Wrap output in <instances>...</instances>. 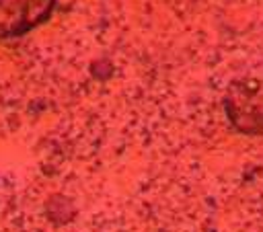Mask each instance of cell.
<instances>
[{
    "label": "cell",
    "instance_id": "obj_1",
    "mask_svg": "<svg viewBox=\"0 0 263 232\" xmlns=\"http://www.w3.org/2000/svg\"><path fill=\"white\" fill-rule=\"evenodd\" d=\"M55 0H0V37L23 35L47 21Z\"/></svg>",
    "mask_w": 263,
    "mask_h": 232
}]
</instances>
